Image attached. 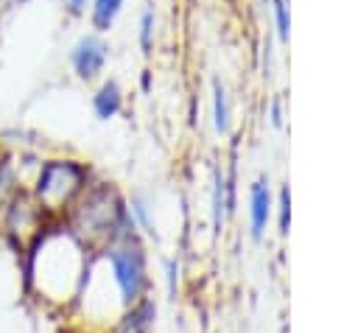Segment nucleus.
<instances>
[{
    "mask_svg": "<svg viewBox=\"0 0 358 333\" xmlns=\"http://www.w3.org/2000/svg\"><path fill=\"white\" fill-rule=\"evenodd\" d=\"M120 3L123 0H95L92 3V22H95V28H109L112 25V20L117 17V11H120Z\"/></svg>",
    "mask_w": 358,
    "mask_h": 333,
    "instance_id": "10",
    "label": "nucleus"
},
{
    "mask_svg": "<svg viewBox=\"0 0 358 333\" xmlns=\"http://www.w3.org/2000/svg\"><path fill=\"white\" fill-rule=\"evenodd\" d=\"M157 313H159L157 299H154V297H145V299H140L137 305L126 308V311L115 319V325H109L103 333H154Z\"/></svg>",
    "mask_w": 358,
    "mask_h": 333,
    "instance_id": "5",
    "label": "nucleus"
},
{
    "mask_svg": "<svg viewBox=\"0 0 358 333\" xmlns=\"http://www.w3.org/2000/svg\"><path fill=\"white\" fill-rule=\"evenodd\" d=\"M165 280H168V294L176 297V288H179V266H176V260H168Z\"/></svg>",
    "mask_w": 358,
    "mask_h": 333,
    "instance_id": "14",
    "label": "nucleus"
},
{
    "mask_svg": "<svg viewBox=\"0 0 358 333\" xmlns=\"http://www.w3.org/2000/svg\"><path fill=\"white\" fill-rule=\"evenodd\" d=\"M95 260L101 263L109 283L115 285L123 308H131L140 299L151 297L148 252H145V243L140 241V232L95 249Z\"/></svg>",
    "mask_w": 358,
    "mask_h": 333,
    "instance_id": "3",
    "label": "nucleus"
},
{
    "mask_svg": "<svg viewBox=\"0 0 358 333\" xmlns=\"http://www.w3.org/2000/svg\"><path fill=\"white\" fill-rule=\"evenodd\" d=\"M92 106H95V115L103 118V120L112 118V115H117V109H120V87H117L115 81H106V84L98 90Z\"/></svg>",
    "mask_w": 358,
    "mask_h": 333,
    "instance_id": "8",
    "label": "nucleus"
},
{
    "mask_svg": "<svg viewBox=\"0 0 358 333\" xmlns=\"http://www.w3.org/2000/svg\"><path fill=\"white\" fill-rule=\"evenodd\" d=\"M103 62H106V45L98 36H84L73 48V67L81 78H92L95 73H101Z\"/></svg>",
    "mask_w": 358,
    "mask_h": 333,
    "instance_id": "7",
    "label": "nucleus"
},
{
    "mask_svg": "<svg viewBox=\"0 0 358 333\" xmlns=\"http://www.w3.org/2000/svg\"><path fill=\"white\" fill-rule=\"evenodd\" d=\"M213 120H215L218 132H227V126H229V101H227V90L218 81L213 87Z\"/></svg>",
    "mask_w": 358,
    "mask_h": 333,
    "instance_id": "9",
    "label": "nucleus"
},
{
    "mask_svg": "<svg viewBox=\"0 0 358 333\" xmlns=\"http://www.w3.org/2000/svg\"><path fill=\"white\" fill-rule=\"evenodd\" d=\"M271 123H274V126H280V101H274V104H271Z\"/></svg>",
    "mask_w": 358,
    "mask_h": 333,
    "instance_id": "15",
    "label": "nucleus"
},
{
    "mask_svg": "<svg viewBox=\"0 0 358 333\" xmlns=\"http://www.w3.org/2000/svg\"><path fill=\"white\" fill-rule=\"evenodd\" d=\"M87 190V171L70 160H50L42 165L36 187H34V201L45 213H67L70 204Z\"/></svg>",
    "mask_w": 358,
    "mask_h": 333,
    "instance_id": "4",
    "label": "nucleus"
},
{
    "mask_svg": "<svg viewBox=\"0 0 358 333\" xmlns=\"http://www.w3.org/2000/svg\"><path fill=\"white\" fill-rule=\"evenodd\" d=\"M274 22H277V36H280V39H288L291 20H288V6H285V0H274Z\"/></svg>",
    "mask_w": 358,
    "mask_h": 333,
    "instance_id": "12",
    "label": "nucleus"
},
{
    "mask_svg": "<svg viewBox=\"0 0 358 333\" xmlns=\"http://www.w3.org/2000/svg\"><path fill=\"white\" fill-rule=\"evenodd\" d=\"M62 221L92 252L106 246V243H112V241H120V238L137 232L126 199L117 190H112L109 185L87 187L70 204V210L64 213Z\"/></svg>",
    "mask_w": 358,
    "mask_h": 333,
    "instance_id": "2",
    "label": "nucleus"
},
{
    "mask_svg": "<svg viewBox=\"0 0 358 333\" xmlns=\"http://www.w3.org/2000/svg\"><path fill=\"white\" fill-rule=\"evenodd\" d=\"M92 249L78 241L67 224H45L28 243L25 255V288L48 308L70 311L84 288Z\"/></svg>",
    "mask_w": 358,
    "mask_h": 333,
    "instance_id": "1",
    "label": "nucleus"
},
{
    "mask_svg": "<svg viewBox=\"0 0 358 333\" xmlns=\"http://www.w3.org/2000/svg\"><path fill=\"white\" fill-rule=\"evenodd\" d=\"M64 3H67V8H70V11H76V14H78V11L84 8V3H87V0H64Z\"/></svg>",
    "mask_w": 358,
    "mask_h": 333,
    "instance_id": "16",
    "label": "nucleus"
},
{
    "mask_svg": "<svg viewBox=\"0 0 358 333\" xmlns=\"http://www.w3.org/2000/svg\"><path fill=\"white\" fill-rule=\"evenodd\" d=\"M271 210H274V201H271L268 182L266 179H257L252 185V190H249V229H252V238L255 241H260L266 235Z\"/></svg>",
    "mask_w": 358,
    "mask_h": 333,
    "instance_id": "6",
    "label": "nucleus"
},
{
    "mask_svg": "<svg viewBox=\"0 0 358 333\" xmlns=\"http://www.w3.org/2000/svg\"><path fill=\"white\" fill-rule=\"evenodd\" d=\"M288 224H291V193H288V187H282L280 201H277V229H280V235L288 232Z\"/></svg>",
    "mask_w": 358,
    "mask_h": 333,
    "instance_id": "11",
    "label": "nucleus"
},
{
    "mask_svg": "<svg viewBox=\"0 0 358 333\" xmlns=\"http://www.w3.org/2000/svg\"><path fill=\"white\" fill-rule=\"evenodd\" d=\"M151 31H154V11L145 8L143 17H140V45H143L145 53H148V48H151Z\"/></svg>",
    "mask_w": 358,
    "mask_h": 333,
    "instance_id": "13",
    "label": "nucleus"
}]
</instances>
